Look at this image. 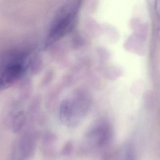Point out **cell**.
<instances>
[{
    "label": "cell",
    "instance_id": "cell-3",
    "mask_svg": "<svg viewBox=\"0 0 160 160\" xmlns=\"http://www.w3.org/2000/svg\"><path fill=\"white\" fill-rule=\"evenodd\" d=\"M12 160H23V159H22V157H21L20 154L19 153V156L14 157V158Z\"/></svg>",
    "mask_w": 160,
    "mask_h": 160
},
{
    "label": "cell",
    "instance_id": "cell-2",
    "mask_svg": "<svg viewBox=\"0 0 160 160\" xmlns=\"http://www.w3.org/2000/svg\"><path fill=\"white\" fill-rule=\"evenodd\" d=\"M155 11L158 22V30L160 33V0H156Z\"/></svg>",
    "mask_w": 160,
    "mask_h": 160
},
{
    "label": "cell",
    "instance_id": "cell-1",
    "mask_svg": "<svg viewBox=\"0 0 160 160\" xmlns=\"http://www.w3.org/2000/svg\"><path fill=\"white\" fill-rule=\"evenodd\" d=\"M82 0H67L53 20L51 34L58 37L73 28L76 23Z\"/></svg>",
    "mask_w": 160,
    "mask_h": 160
}]
</instances>
